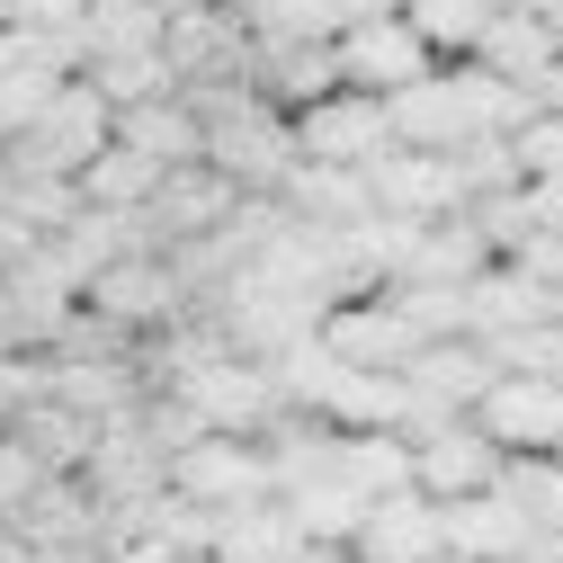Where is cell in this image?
<instances>
[{
  "label": "cell",
  "instance_id": "1",
  "mask_svg": "<svg viewBox=\"0 0 563 563\" xmlns=\"http://www.w3.org/2000/svg\"><path fill=\"white\" fill-rule=\"evenodd\" d=\"M197 125H206V170L233 179V197H277L296 179V117H277L260 90L216 99Z\"/></svg>",
  "mask_w": 563,
  "mask_h": 563
},
{
  "label": "cell",
  "instance_id": "2",
  "mask_svg": "<svg viewBox=\"0 0 563 563\" xmlns=\"http://www.w3.org/2000/svg\"><path fill=\"white\" fill-rule=\"evenodd\" d=\"M170 492L206 519H242V510L277 501V474H268V448H251V439H197L188 456H170Z\"/></svg>",
  "mask_w": 563,
  "mask_h": 563
},
{
  "label": "cell",
  "instance_id": "3",
  "mask_svg": "<svg viewBox=\"0 0 563 563\" xmlns=\"http://www.w3.org/2000/svg\"><path fill=\"white\" fill-rule=\"evenodd\" d=\"M179 402L197 411V430H206V439H251V448H260V439L277 430V420H287V402H277L268 367L233 358V349H224L216 367H197V376L179 385Z\"/></svg>",
  "mask_w": 563,
  "mask_h": 563
},
{
  "label": "cell",
  "instance_id": "4",
  "mask_svg": "<svg viewBox=\"0 0 563 563\" xmlns=\"http://www.w3.org/2000/svg\"><path fill=\"white\" fill-rule=\"evenodd\" d=\"M331 54H340V81H349V90H367V99H402V90H420V81L439 73V54L411 36V19H402V10L340 27V36H331Z\"/></svg>",
  "mask_w": 563,
  "mask_h": 563
},
{
  "label": "cell",
  "instance_id": "5",
  "mask_svg": "<svg viewBox=\"0 0 563 563\" xmlns=\"http://www.w3.org/2000/svg\"><path fill=\"white\" fill-rule=\"evenodd\" d=\"M81 313L117 322L125 340H153L162 322H179V313H188V296H179V277H170V260H162V251H125V260H108L90 287H81Z\"/></svg>",
  "mask_w": 563,
  "mask_h": 563
},
{
  "label": "cell",
  "instance_id": "6",
  "mask_svg": "<svg viewBox=\"0 0 563 563\" xmlns=\"http://www.w3.org/2000/svg\"><path fill=\"white\" fill-rule=\"evenodd\" d=\"M394 153V125H385V99L367 90H331L322 108L296 117V162H322V170H376Z\"/></svg>",
  "mask_w": 563,
  "mask_h": 563
},
{
  "label": "cell",
  "instance_id": "7",
  "mask_svg": "<svg viewBox=\"0 0 563 563\" xmlns=\"http://www.w3.org/2000/svg\"><path fill=\"white\" fill-rule=\"evenodd\" d=\"M313 340L331 349L340 367H358V376H402L420 349H430V340H420V331L394 313V296H358V305L322 313V331H313Z\"/></svg>",
  "mask_w": 563,
  "mask_h": 563
},
{
  "label": "cell",
  "instance_id": "8",
  "mask_svg": "<svg viewBox=\"0 0 563 563\" xmlns=\"http://www.w3.org/2000/svg\"><path fill=\"white\" fill-rule=\"evenodd\" d=\"M474 430L501 448V456H563V385L501 376V385L474 402Z\"/></svg>",
  "mask_w": 563,
  "mask_h": 563
},
{
  "label": "cell",
  "instance_id": "9",
  "mask_svg": "<svg viewBox=\"0 0 563 563\" xmlns=\"http://www.w3.org/2000/svg\"><path fill=\"white\" fill-rule=\"evenodd\" d=\"M501 448H492L483 430H474V420H448V430L439 439H420L411 448V492H420V501H474V492H492V483H501Z\"/></svg>",
  "mask_w": 563,
  "mask_h": 563
},
{
  "label": "cell",
  "instance_id": "10",
  "mask_svg": "<svg viewBox=\"0 0 563 563\" xmlns=\"http://www.w3.org/2000/svg\"><path fill=\"white\" fill-rule=\"evenodd\" d=\"M367 206L376 216H394V224H448V216H465V188H456V162H430V153H385L376 170H367Z\"/></svg>",
  "mask_w": 563,
  "mask_h": 563
},
{
  "label": "cell",
  "instance_id": "11",
  "mask_svg": "<svg viewBox=\"0 0 563 563\" xmlns=\"http://www.w3.org/2000/svg\"><path fill=\"white\" fill-rule=\"evenodd\" d=\"M73 483L90 492L99 510H144V501H162V492H170V456L125 420V430H99V448H90V465H81Z\"/></svg>",
  "mask_w": 563,
  "mask_h": 563
},
{
  "label": "cell",
  "instance_id": "12",
  "mask_svg": "<svg viewBox=\"0 0 563 563\" xmlns=\"http://www.w3.org/2000/svg\"><path fill=\"white\" fill-rule=\"evenodd\" d=\"M501 385V367H492V349L483 340H430L420 358L402 367V394L420 411H448V420H474V402Z\"/></svg>",
  "mask_w": 563,
  "mask_h": 563
},
{
  "label": "cell",
  "instance_id": "13",
  "mask_svg": "<svg viewBox=\"0 0 563 563\" xmlns=\"http://www.w3.org/2000/svg\"><path fill=\"white\" fill-rule=\"evenodd\" d=\"M358 563H448V519L439 501H420V492H402V501H376L358 545H349Z\"/></svg>",
  "mask_w": 563,
  "mask_h": 563
},
{
  "label": "cell",
  "instance_id": "14",
  "mask_svg": "<svg viewBox=\"0 0 563 563\" xmlns=\"http://www.w3.org/2000/svg\"><path fill=\"white\" fill-rule=\"evenodd\" d=\"M465 63H483L492 81H510V90H528V99H537V81L563 63V45H554V27H545V19H528V10H492L483 45H474Z\"/></svg>",
  "mask_w": 563,
  "mask_h": 563
},
{
  "label": "cell",
  "instance_id": "15",
  "mask_svg": "<svg viewBox=\"0 0 563 563\" xmlns=\"http://www.w3.org/2000/svg\"><path fill=\"white\" fill-rule=\"evenodd\" d=\"M10 528H19V545H27V554H99V501H90L73 474H54L36 501L10 519Z\"/></svg>",
  "mask_w": 563,
  "mask_h": 563
},
{
  "label": "cell",
  "instance_id": "16",
  "mask_svg": "<svg viewBox=\"0 0 563 563\" xmlns=\"http://www.w3.org/2000/svg\"><path fill=\"white\" fill-rule=\"evenodd\" d=\"M483 268H501L492 242H483V224L474 216H448V224H430V233L411 242V268L394 277V287H448V296H465Z\"/></svg>",
  "mask_w": 563,
  "mask_h": 563
},
{
  "label": "cell",
  "instance_id": "17",
  "mask_svg": "<svg viewBox=\"0 0 563 563\" xmlns=\"http://www.w3.org/2000/svg\"><path fill=\"white\" fill-rule=\"evenodd\" d=\"M448 519V563H519L537 537H528V519L501 501V492H474V501H448L439 510Z\"/></svg>",
  "mask_w": 563,
  "mask_h": 563
},
{
  "label": "cell",
  "instance_id": "18",
  "mask_svg": "<svg viewBox=\"0 0 563 563\" xmlns=\"http://www.w3.org/2000/svg\"><path fill=\"white\" fill-rule=\"evenodd\" d=\"M117 144L134 162H153V170H188V162H206V125H197L188 99H153V108H125L117 117Z\"/></svg>",
  "mask_w": 563,
  "mask_h": 563
},
{
  "label": "cell",
  "instance_id": "19",
  "mask_svg": "<svg viewBox=\"0 0 563 563\" xmlns=\"http://www.w3.org/2000/svg\"><path fill=\"white\" fill-rule=\"evenodd\" d=\"M206 563H313V545H305V528L277 501H260L242 519H216V554Z\"/></svg>",
  "mask_w": 563,
  "mask_h": 563
},
{
  "label": "cell",
  "instance_id": "20",
  "mask_svg": "<svg viewBox=\"0 0 563 563\" xmlns=\"http://www.w3.org/2000/svg\"><path fill=\"white\" fill-rule=\"evenodd\" d=\"M73 188H81V206H90V216H117V224H134V216H144V206L162 197V170H153V162H134L125 144H108V153H99V162H90Z\"/></svg>",
  "mask_w": 563,
  "mask_h": 563
},
{
  "label": "cell",
  "instance_id": "21",
  "mask_svg": "<svg viewBox=\"0 0 563 563\" xmlns=\"http://www.w3.org/2000/svg\"><path fill=\"white\" fill-rule=\"evenodd\" d=\"M10 439H19L45 474H81V465H90V448H99V430H90L81 411H63L54 394H45L36 411H19V420H10Z\"/></svg>",
  "mask_w": 563,
  "mask_h": 563
},
{
  "label": "cell",
  "instance_id": "22",
  "mask_svg": "<svg viewBox=\"0 0 563 563\" xmlns=\"http://www.w3.org/2000/svg\"><path fill=\"white\" fill-rule=\"evenodd\" d=\"M108 54H162V19L144 10V0H90L81 19V73Z\"/></svg>",
  "mask_w": 563,
  "mask_h": 563
},
{
  "label": "cell",
  "instance_id": "23",
  "mask_svg": "<svg viewBox=\"0 0 563 563\" xmlns=\"http://www.w3.org/2000/svg\"><path fill=\"white\" fill-rule=\"evenodd\" d=\"M411 36L430 45L439 63H465L474 45H483V27H492V0H411Z\"/></svg>",
  "mask_w": 563,
  "mask_h": 563
},
{
  "label": "cell",
  "instance_id": "24",
  "mask_svg": "<svg viewBox=\"0 0 563 563\" xmlns=\"http://www.w3.org/2000/svg\"><path fill=\"white\" fill-rule=\"evenodd\" d=\"M510 162H519V188L563 179V117H528V125L510 134Z\"/></svg>",
  "mask_w": 563,
  "mask_h": 563
},
{
  "label": "cell",
  "instance_id": "25",
  "mask_svg": "<svg viewBox=\"0 0 563 563\" xmlns=\"http://www.w3.org/2000/svg\"><path fill=\"white\" fill-rule=\"evenodd\" d=\"M45 394H54V367L27 358V349H0V430H10L19 411H36Z\"/></svg>",
  "mask_w": 563,
  "mask_h": 563
},
{
  "label": "cell",
  "instance_id": "26",
  "mask_svg": "<svg viewBox=\"0 0 563 563\" xmlns=\"http://www.w3.org/2000/svg\"><path fill=\"white\" fill-rule=\"evenodd\" d=\"M45 483H54V474H45V465H36V456H27V448H19L10 430H0V528H10V519H19L27 501H36Z\"/></svg>",
  "mask_w": 563,
  "mask_h": 563
},
{
  "label": "cell",
  "instance_id": "27",
  "mask_svg": "<svg viewBox=\"0 0 563 563\" xmlns=\"http://www.w3.org/2000/svg\"><path fill=\"white\" fill-rule=\"evenodd\" d=\"M501 268H510V277H528L537 296H563V233H545V224H537V233H528Z\"/></svg>",
  "mask_w": 563,
  "mask_h": 563
},
{
  "label": "cell",
  "instance_id": "28",
  "mask_svg": "<svg viewBox=\"0 0 563 563\" xmlns=\"http://www.w3.org/2000/svg\"><path fill=\"white\" fill-rule=\"evenodd\" d=\"M528 216H537L545 233H563V179H537V188H528Z\"/></svg>",
  "mask_w": 563,
  "mask_h": 563
},
{
  "label": "cell",
  "instance_id": "29",
  "mask_svg": "<svg viewBox=\"0 0 563 563\" xmlns=\"http://www.w3.org/2000/svg\"><path fill=\"white\" fill-rule=\"evenodd\" d=\"M144 10L170 27V19H197V10H224V0H144Z\"/></svg>",
  "mask_w": 563,
  "mask_h": 563
},
{
  "label": "cell",
  "instance_id": "30",
  "mask_svg": "<svg viewBox=\"0 0 563 563\" xmlns=\"http://www.w3.org/2000/svg\"><path fill=\"white\" fill-rule=\"evenodd\" d=\"M492 10H528V19H554L563 0H492Z\"/></svg>",
  "mask_w": 563,
  "mask_h": 563
},
{
  "label": "cell",
  "instance_id": "31",
  "mask_svg": "<svg viewBox=\"0 0 563 563\" xmlns=\"http://www.w3.org/2000/svg\"><path fill=\"white\" fill-rule=\"evenodd\" d=\"M19 563H108V554H19Z\"/></svg>",
  "mask_w": 563,
  "mask_h": 563
},
{
  "label": "cell",
  "instance_id": "32",
  "mask_svg": "<svg viewBox=\"0 0 563 563\" xmlns=\"http://www.w3.org/2000/svg\"><path fill=\"white\" fill-rule=\"evenodd\" d=\"M19 554H27V545H19V528H0V563H19Z\"/></svg>",
  "mask_w": 563,
  "mask_h": 563
},
{
  "label": "cell",
  "instance_id": "33",
  "mask_svg": "<svg viewBox=\"0 0 563 563\" xmlns=\"http://www.w3.org/2000/svg\"><path fill=\"white\" fill-rule=\"evenodd\" d=\"M554 322H563V296H554Z\"/></svg>",
  "mask_w": 563,
  "mask_h": 563
}]
</instances>
